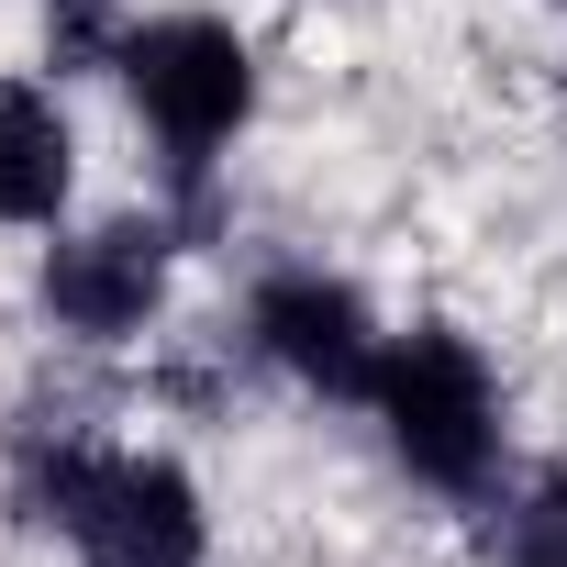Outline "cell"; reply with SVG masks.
Segmentation results:
<instances>
[{
    "label": "cell",
    "instance_id": "3957f363",
    "mask_svg": "<svg viewBox=\"0 0 567 567\" xmlns=\"http://www.w3.org/2000/svg\"><path fill=\"white\" fill-rule=\"evenodd\" d=\"M368 423H379V445L434 501H489V478H501V379H489V357L456 323L390 334L379 390H368Z\"/></svg>",
    "mask_w": 567,
    "mask_h": 567
},
{
    "label": "cell",
    "instance_id": "9c48e42d",
    "mask_svg": "<svg viewBox=\"0 0 567 567\" xmlns=\"http://www.w3.org/2000/svg\"><path fill=\"white\" fill-rule=\"evenodd\" d=\"M545 12H567V0H545Z\"/></svg>",
    "mask_w": 567,
    "mask_h": 567
},
{
    "label": "cell",
    "instance_id": "5b68a950",
    "mask_svg": "<svg viewBox=\"0 0 567 567\" xmlns=\"http://www.w3.org/2000/svg\"><path fill=\"white\" fill-rule=\"evenodd\" d=\"M245 334H256V357L290 379V390L357 401V412H368L379 357H390V323L368 312V290L334 278V267H267L256 290H245Z\"/></svg>",
    "mask_w": 567,
    "mask_h": 567
},
{
    "label": "cell",
    "instance_id": "6da1fadb",
    "mask_svg": "<svg viewBox=\"0 0 567 567\" xmlns=\"http://www.w3.org/2000/svg\"><path fill=\"white\" fill-rule=\"evenodd\" d=\"M12 501L79 567H212V501L167 445H101L79 423H23Z\"/></svg>",
    "mask_w": 567,
    "mask_h": 567
},
{
    "label": "cell",
    "instance_id": "8992f818",
    "mask_svg": "<svg viewBox=\"0 0 567 567\" xmlns=\"http://www.w3.org/2000/svg\"><path fill=\"white\" fill-rule=\"evenodd\" d=\"M79 200V123L45 79H0V234H56Z\"/></svg>",
    "mask_w": 567,
    "mask_h": 567
},
{
    "label": "cell",
    "instance_id": "52a82bcc",
    "mask_svg": "<svg viewBox=\"0 0 567 567\" xmlns=\"http://www.w3.org/2000/svg\"><path fill=\"white\" fill-rule=\"evenodd\" d=\"M501 556H512V567H567V467H545V478L501 512Z\"/></svg>",
    "mask_w": 567,
    "mask_h": 567
},
{
    "label": "cell",
    "instance_id": "7a4b0ae2",
    "mask_svg": "<svg viewBox=\"0 0 567 567\" xmlns=\"http://www.w3.org/2000/svg\"><path fill=\"white\" fill-rule=\"evenodd\" d=\"M112 79H123V101H134L156 167H167V200L200 212L212 167L256 123V45H245V23H223V12H145V23L112 34Z\"/></svg>",
    "mask_w": 567,
    "mask_h": 567
},
{
    "label": "cell",
    "instance_id": "277c9868",
    "mask_svg": "<svg viewBox=\"0 0 567 567\" xmlns=\"http://www.w3.org/2000/svg\"><path fill=\"white\" fill-rule=\"evenodd\" d=\"M178 290V212H101V223H56L34 301L68 346H134Z\"/></svg>",
    "mask_w": 567,
    "mask_h": 567
},
{
    "label": "cell",
    "instance_id": "ba28073f",
    "mask_svg": "<svg viewBox=\"0 0 567 567\" xmlns=\"http://www.w3.org/2000/svg\"><path fill=\"white\" fill-rule=\"evenodd\" d=\"M34 12H56V23H79V12H90V0H34Z\"/></svg>",
    "mask_w": 567,
    "mask_h": 567
}]
</instances>
